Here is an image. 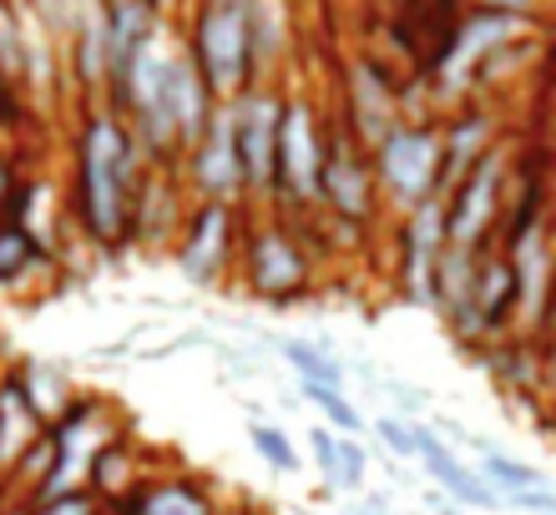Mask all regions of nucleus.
I'll use <instances>...</instances> for the list:
<instances>
[{
    "label": "nucleus",
    "mask_w": 556,
    "mask_h": 515,
    "mask_svg": "<svg viewBox=\"0 0 556 515\" xmlns=\"http://www.w3.org/2000/svg\"><path fill=\"white\" fill-rule=\"evenodd\" d=\"M162 36L157 0H106V102L117 106L142 51Z\"/></svg>",
    "instance_id": "obj_12"
},
{
    "label": "nucleus",
    "mask_w": 556,
    "mask_h": 515,
    "mask_svg": "<svg viewBox=\"0 0 556 515\" xmlns=\"http://www.w3.org/2000/svg\"><path fill=\"white\" fill-rule=\"evenodd\" d=\"M26 76V26H21V5L0 0V81L21 87Z\"/></svg>",
    "instance_id": "obj_27"
},
{
    "label": "nucleus",
    "mask_w": 556,
    "mask_h": 515,
    "mask_svg": "<svg viewBox=\"0 0 556 515\" xmlns=\"http://www.w3.org/2000/svg\"><path fill=\"white\" fill-rule=\"evenodd\" d=\"M15 379H21V389H26V399H30V410L41 414L46 429L56 425L61 414L81 399V395H76V384H72V374H66V369H56V364H46V359L21 364V369H15Z\"/></svg>",
    "instance_id": "obj_20"
},
{
    "label": "nucleus",
    "mask_w": 556,
    "mask_h": 515,
    "mask_svg": "<svg viewBox=\"0 0 556 515\" xmlns=\"http://www.w3.org/2000/svg\"><path fill=\"white\" fill-rule=\"evenodd\" d=\"M249 445H253V455L264 460V465H274V471H283V475H299V450H293V440L283 435V425L253 420V425H249Z\"/></svg>",
    "instance_id": "obj_28"
},
{
    "label": "nucleus",
    "mask_w": 556,
    "mask_h": 515,
    "mask_svg": "<svg viewBox=\"0 0 556 515\" xmlns=\"http://www.w3.org/2000/svg\"><path fill=\"white\" fill-rule=\"evenodd\" d=\"M359 515H390V511H369V505H359Z\"/></svg>",
    "instance_id": "obj_38"
},
{
    "label": "nucleus",
    "mask_w": 556,
    "mask_h": 515,
    "mask_svg": "<svg viewBox=\"0 0 556 515\" xmlns=\"http://www.w3.org/2000/svg\"><path fill=\"white\" fill-rule=\"evenodd\" d=\"M319 218L350 222V228H369V233H375V222L384 218L369 147L344 127V121L329 127V152H324V177H319Z\"/></svg>",
    "instance_id": "obj_9"
},
{
    "label": "nucleus",
    "mask_w": 556,
    "mask_h": 515,
    "mask_svg": "<svg viewBox=\"0 0 556 515\" xmlns=\"http://www.w3.org/2000/svg\"><path fill=\"white\" fill-rule=\"evenodd\" d=\"M308 455H314V465H319V475L334 486V475H339V435L329 425H314L308 429Z\"/></svg>",
    "instance_id": "obj_31"
},
{
    "label": "nucleus",
    "mask_w": 556,
    "mask_h": 515,
    "mask_svg": "<svg viewBox=\"0 0 556 515\" xmlns=\"http://www.w3.org/2000/svg\"><path fill=\"white\" fill-rule=\"evenodd\" d=\"M365 475H369V450L350 435H339V475H334V490L344 495H359L365 490Z\"/></svg>",
    "instance_id": "obj_30"
},
{
    "label": "nucleus",
    "mask_w": 556,
    "mask_h": 515,
    "mask_svg": "<svg viewBox=\"0 0 556 515\" xmlns=\"http://www.w3.org/2000/svg\"><path fill=\"white\" fill-rule=\"evenodd\" d=\"M182 177L167 172V167H152L137 192L132 207V243L137 248H173L177 233H182V218H188V197H182Z\"/></svg>",
    "instance_id": "obj_14"
},
{
    "label": "nucleus",
    "mask_w": 556,
    "mask_h": 515,
    "mask_svg": "<svg viewBox=\"0 0 556 515\" xmlns=\"http://www.w3.org/2000/svg\"><path fill=\"white\" fill-rule=\"evenodd\" d=\"M51 258V248H46L36 233H26L21 222L0 218V288H11V283H21L36 263H46Z\"/></svg>",
    "instance_id": "obj_24"
},
{
    "label": "nucleus",
    "mask_w": 556,
    "mask_h": 515,
    "mask_svg": "<svg viewBox=\"0 0 556 515\" xmlns=\"http://www.w3.org/2000/svg\"><path fill=\"white\" fill-rule=\"evenodd\" d=\"M369 435L380 440V450H384L390 460H420L415 420H400V414H380V420H369Z\"/></svg>",
    "instance_id": "obj_29"
},
{
    "label": "nucleus",
    "mask_w": 556,
    "mask_h": 515,
    "mask_svg": "<svg viewBox=\"0 0 556 515\" xmlns=\"http://www.w3.org/2000/svg\"><path fill=\"white\" fill-rule=\"evenodd\" d=\"M278 359L299 374V384H329V389H344V379H350V369L334 359V349H329V339H299V334H283V339H274Z\"/></svg>",
    "instance_id": "obj_21"
},
{
    "label": "nucleus",
    "mask_w": 556,
    "mask_h": 515,
    "mask_svg": "<svg viewBox=\"0 0 556 515\" xmlns=\"http://www.w3.org/2000/svg\"><path fill=\"white\" fill-rule=\"evenodd\" d=\"M506 188H511V157L496 142L481 163L445 192V243L466 253L496 248L501 213H506V197H511Z\"/></svg>",
    "instance_id": "obj_7"
},
{
    "label": "nucleus",
    "mask_w": 556,
    "mask_h": 515,
    "mask_svg": "<svg viewBox=\"0 0 556 515\" xmlns=\"http://www.w3.org/2000/svg\"><path fill=\"white\" fill-rule=\"evenodd\" d=\"M147 172L152 163L127 117L102 102L87 106L72 137V218L97 253L132 248V207Z\"/></svg>",
    "instance_id": "obj_1"
},
{
    "label": "nucleus",
    "mask_w": 556,
    "mask_h": 515,
    "mask_svg": "<svg viewBox=\"0 0 556 515\" xmlns=\"http://www.w3.org/2000/svg\"><path fill=\"white\" fill-rule=\"evenodd\" d=\"M283 51H289V5L283 0H253V72H258V81H268Z\"/></svg>",
    "instance_id": "obj_22"
},
{
    "label": "nucleus",
    "mask_w": 556,
    "mask_h": 515,
    "mask_svg": "<svg viewBox=\"0 0 556 515\" xmlns=\"http://www.w3.org/2000/svg\"><path fill=\"white\" fill-rule=\"evenodd\" d=\"M344 127H350L359 142H365L369 152L380 147V137L395 127V121H405V112H400V87L395 76H384L375 61H354L350 66V81H344Z\"/></svg>",
    "instance_id": "obj_13"
},
{
    "label": "nucleus",
    "mask_w": 556,
    "mask_h": 515,
    "mask_svg": "<svg viewBox=\"0 0 556 515\" xmlns=\"http://www.w3.org/2000/svg\"><path fill=\"white\" fill-rule=\"evenodd\" d=\"M87 486L97 490V495H132V490L142 486L132 445L117 440L112 450H102V455H97V465H91V480H87Z\"/></svg>",
    "instance_id": "obj_25"
},
{
    "label": "nucleus",
    "mask_w": 556,
    "mask_h": 515,
    "mask_svg": "<svg viewBox=\"0 0 556 515\" xmlns=\"http://www.w3.org/2000/svg\"><path fill=\"white\" fill-rule=\"evenodd\" d=\"M21 192H26V177H21V167L0 152V218H11L15 203H21Z\"/></svg>",
    "instance_id": "obj_34"
},
{
    "label": "nucleus",
    "mask_w": 556,
    "mask_h": 515,
    "mask_svg": "<svg viewBox=\"0 0 556 515\" xmlns=\"http://www.w3.org/2000/svg\"><path fill=\"white\" fill-rule=\"evenodd\" d=\"M425 505H430V511L435 515H470L466 505H455V501H445V495H440V490H425Z\"/></svg>",
    "instance_id": "obj_36"
},
{
    "label": "nucleus",
    "mask_w": 556,
    "mask_h": 515,
    "mask_svg": "<svg viewBox=\"0 0 556 515\" xmlns=\"http://www.w3.org/2000/svg\"><path fill=\"white\" fill-rule=\"evenodd\" d=\"M329 127L308 96H283V127H278V182H274V213L293 222L319 218V177L324 152H329Z\"/></svg>",
    "instance_id": "obj_4"
},
{
    "label": "nucleus",
    "mask_w": 556,
    "mask_h": 515,
    "mask_svg": "<svg viewBox=\"0 0 556 515\" xmlns=\"http://www.w3.org/2000/svg\"><path fill=\"white\" fill-rule=\"evenodd\" d=\"M476 471H481V480L496 490L501 501H506V495H521V490H552L542 465H527V460L501 455V450H481V465H476Z\"/></svg>",
    "instance_id": "obj_23"
},
{
    "label": "nucleus",
    "mask_w": 556,
    "mask_h": 515,
    "mask_svg": "<svg viewBox=\"0 0 556 515\" xmlns=\"http://www.w3.org/2000/svg\"><path fill=\"white\" fill-rule=\"evenodd\" d=\"M445 248V197H425L405 218H395V288L405 304L435 313V273Z\"/></svg>",
    "instance_id": "obj_10"
},
{
    "label": "nucleus",
    "mask_w": 556,
    "mask_h": 515,
    "mask_svg": "<svg viewBox=\"0 0 556 515\" xmlns=\"http://www.w3.org/2000/svg\"><path fill=\"white\" fill-rule=\"evenodd\" d=\"M390 395H395V404H400V420H430V395L425 389H415V384H400V379H390Z\"/></svg>",
    "instance_id": "obj_33"
},
{
    "label": "nucleus",
    "mask_w": 556,
    "mask_h": 515,
    "mask_svg": "<svg viewBox=\"0 0 556 515\" xmlns=\"http://www.w3.org/2000/svg\"><path fill=\"white\" fill-rule=\"evenodd\" d=\"M516 309H521V294H516V268L501 248L481 253V268H476V319H481L485 339H506L516 334Z\"/></svg>",
    "instance_id": "obj_16"
},
{
    "label": "nucleus",
    "mask_w": 556,
    "mask_h": 515,
    "mask_svg": "<svg viewBox=\"0 0 556 515\" xmlns=\"http://www.w3.org/2000/svg\"><path fill=\"white\" fill-rule=\"evenodd\" d=\"M299 389H304V399L324 414V425L334 429V435H350V440L354 435H365V425H369L365 410H359L344 389H329V384H299Z\"/></svg>",
    "instance_id": "obj_26"
},
{
    "label": "nucleus",
    "mask_w": 556,
    "mask_h": 515,
    "mask_svg": "<svg viewBox=\"0 0 556 515\" xmlns=\"http://www.w3.org/2000/svg\"><path fill=\"white\" fill-rule=\"evenodd\" d=\"M238 273H243V288L268 309L304 304L314 294V243L304 237V222L283 213H249Z\"/></svg>",
    "instance_id": "obj_2"
},
{
    "label": "nucleus",
    "mask_w": 556,
    "mask_h": 515,
    "mask_svg": "<svg viewBox=\"0 0 556 515\" xmlns=\"http://www.w3.org/2000/svg\"><path fill=\"white\" fill-rule=\"evenodd\" d=\"M0 515H30L26 505H0Z\"/></svg>",
    "instance_id": "obj_37"
},
{
    "label": "nucleus",
    "mask_w": 556,
    "mask_h": 515,
    "mask_svg": "<svg viewBox=\"0 0 556 515\" xmlns=\"http://www.w3.org/2000/svg\"><path fill=\"white\" fill-rule=\"evenodd\" d=\"M476 364L491 374L501 395H536L546 384V349L527 334H506V339H491L481 349Z\"/></svg>",
    "instance_id": "obj_17"
},
{
    "label": "nucleus",
    "mask_w": 556,
    "mask_h": 515,
    "mask_svg": "<svg viewBox=\"0 0 556 515\" xmlns=\"http://www.w3.org/2000/svg\"><path fill=\"white\" fill-rule=\"evenodd\" d=\"M243 233H249V207L192 203L188 218H182V233L173 243V263L182 273V283H192V288H223V279L238 263Z\"/></svg>",
    "instance_id": "obj_8"
},
{
    "label": "nucleus",
    "mask_w": 556,
    "mask_h": 515,
    "mask_svg": "<svg viewBox=\"0 0 556 515\" xmlns=\"http://www.w3.org/2000/svg\"><path fill=\"white\" fill-rule=\"evenodd\" d=\"M122 515H218V501L207 495L203 480H142V486L122 501Z\"/></svg>",
    "instance_id": "obj_19"
},
{
    "label": "nucleus",
    "mask_w": 556,
    "mask_h": 515,
    "mask_svg": "<svg viewBox=\"0 0 556 515\" xmlns=\"http://www.w3.org/2000/svg\"><path fill=\"white\" fill-rule=\"evenodd\" d=\"M188 61L198 66L218 102L258 87L253 72V0H198L188 26Z\"/></svg>",
    "instance_id": "obj_3"
},
{
    "label": "nucleus",
    "mask_w": 556,
    "mask_h": 515,
    "mask_svg": "<svg viewBox=\"0 0 556 515\" xmlns=\"http://www.w3.org/2000/svg\"><path fill=\"white\" fill-rule=\"evenodd\" d=\"M542 0H481V11H501V15H516V21H527Z\"/></svg>",
    "instance_id": "obj_35"
},
{
    "label": "nucleus",
    "mask_w": 556,
    "mask_h": 515,
    "mask_svg": "<svg viewBox=\"0 0 556 515\" xmlns=\"http://www.w3.org/2000/svg\"><path fill=\"white\" fill-rule=\"evenodd\" d=\"M369 163H375L384 213L405 218L425 197H440V127L415 117L395 121L380 137V147L369 152Z\"/></svg>",
    "instance_id": "obj_5"
},
{
    "label": "nucleus",
    "mask_w": 556,
    "mask_h": 515,
    "mask_svg": "<svg viewBox=\"0 0 556 515\" xmlns=\"http://www.w3.org/2000/svg\"><path fill=\"white\" fill-rule=\"evenodd\" d=\"M228 112H233V142H238V163H243V207L249 213H274L283 91L258 81V87L238 91Z\"/></svg>",
    "instance_id": "obj_6"
},
{
    "label": "nucleus",
    "mask_w": 556,
    "mask_h": 515,
    "mask_svg": "<svg viewBox=\"0 0 556 515\" xmlns=\"http://www.w3.org/2000/svg\"><path fill=\"white\" fill-rule=\"evenodd\" d=\"M177 177H182V188L192 192V203H233V207H243V163H238L233 112H228V102L218 106V117H213V127L203 132V142L182 157Z\"/></svg>",
    "instance_id": "obj_11"
},
{
    "label": "nucleus",
    "mask_w": 556,
    "mask_h": 515,
    "mask_svg": "<svg viewBox=\"0 0 556 515\" xmlns=\"http://www.w3.org/2000/svg\"><path fill=\"white\" fill-rule=\"evenodd\" d=\"M41 435H46L41 414L30 410V399H26V389H21V379H15V374H5V379H0V480H5V486H11L15 465L26 460V450L41 440Z\"/></svg>",
    "instance_id": "obj_18"
},
{
    "label": "nucleus",
    "mask_w": 556,
    "mask_h": 515,
    "mask_svg": "<svg viewBox=\"0 0 556 515\" xmlns=\"http://www.w3.org/2000/svg\"><path fill=\"white\" fill-rule=\"evenodd\" d=\"M491 147H496V121H491V112H481V106L455 112V117L440 127V197L481 163Z\"/></svg>",
    "instance_id": "obj_15"
},
{
    "label": "nucleus",
    "mask_w": 556,
    "mask_h": 515,
    "mask_svg": "<svg viewBox=\"0 0 556 515\" xmlns=\"http://www.w3.org/2000/svg\"><path fill=\"white\" fill-rule=\"evenodd\" d=\"M30 515H102V495L97 490H72V495H56L46 505H30Z\"/></svg>",
    "instance_id": "obj_32"
}]
</instances>
